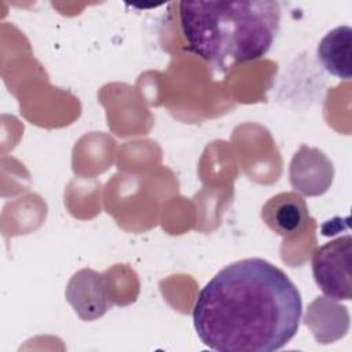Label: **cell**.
<instances>
[{"mask_svg": "<svg viewBox=\"0 0 352 352\" xmlns=\"http://www.w3.org/2000/svg\"><path fill=\"white\" fill-rule=\"evenodd\" d=\"M264 223L276 234L287 236L301 231L308 220L305 201L296 192H280L263 206Z\"/></svg>", "mask_w": 352, "mask_h": 352, "instance_id": "4", "label": "cell"}, {"mask_svg": "<svg viewBox=\"0 0 352 352\" xmlns=\"http://www.w3.org/2000/svg\"><path fill=\"white\" fill-rule=\"evenodd\" d=\"M352 238L340 236L322 245L312 256V275L320 292L333 300L352 297Z\"/></svg>", "mask_w": 352, "mask_h": 352, "instance_id": "3", "label": "cell"}, {"mask_svg": "<svg viewBox=\"0 0 352 352\" xmlns=\"http://www.w3.org/2000/svg\"><path fill=\"white\" fill-rule=\"evenodd\" d=\"M352 29L337 26L326 33L318 45V59L333 76L349 80L352 76Z\"/></svg>", "mask_w": 352, "mask_h": 352, "instance_id": "5", "label": "cell"}, {"mask_svg": "<svg viewBox=\"0 0 352 352\" xmlns=\"http://www.w3.org/2000/svg\"><path fill=\"white\" fill-rule=\"evenodd\" d=\"M302 301L276 265L258 257L221 268L198 293L192 322L201 342L219 352H272L298 331Z\"/></svg>", "mask_w": 352, "mask_h": 352, "instance_id": "1", "label": "cell"}, {"mask_svg": "<svg viewBox=\"0 0 352 352\" xmlns=\"http://www.w3.org/2000/svg\"><path fill=\"white\" fill-rule=\"evenodd\" d=\"M179 14L190 50L219 73L265 55L280 26L271 0L182 1Z\"/></svg>", "mask_w": 352, "mask_h": 352, "instance_id": "2", "label": "cell"}]
</instances>
